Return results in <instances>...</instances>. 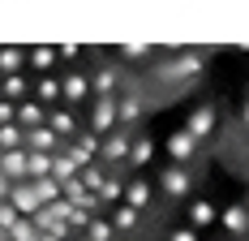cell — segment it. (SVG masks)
Listing matches in <instances>:
<instances>
[{
    "mask_svg": "<svg viewBox=\"0 0 249 241\" xmlns=\"http://www.w3.org/2000/svg\"><path fill=\"white\" fill-rule=\"evenodd\" d=\"M241 120H245V129H249V99H245V108H241Z\"/></svg>",
    "mask_w": 249,
    "mask_h": 241,
    "instance_id": "obj_1",
    "label": "cell"
}]
</instances>
